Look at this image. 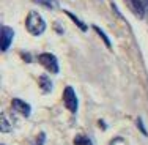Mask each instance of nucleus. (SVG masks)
Instances as JSON below:
<instances>
[{
    "label": "nucleus",
    "mask_w": 148,
    "mask_h": 145,
    "mask_svg": "<svg viewBox=\"0 0 148 145\" xmlns=\"http://www.w3.org/2000/svg\"><path fill=\"white\" fill-rule=\"evenodd\" d=\"M44 137H46V134H44V133H41L40 136L36 137V140L33 142V145H44Z\"/></svg>",
    "instance_id": "14"
},
{
    "label": "nucleus",
    "mask_w": 148,
    "mask_h": 145,
    "mask_svg": "<svg viewBox=\"0 0 148 145\" xmlns=\"http://www.w3.org/2000/svg\"><path fill=\"white\" fill-rule=\"evenodd\" d=\"M25 27H27V30H29L30 35L40 36V35L46 30V22H44L43 17L40 16V13L30 11L29 16H27V19H25Z\"/></svg>",
    "instance_id": "1"
},
{
    "label": "nucleus",
    "mask_w": 148,
    "mask_h": 145,
    "mask_svg": "<svg viewBox=\"0 0 148 145\" xmlns=\"http://www.w3.org/2000/svg\"><path fill=\"white\" fill-rule=\"evenodd\" d=\"M38 82H40V87L43 88L44 93H49V91H52V80L49 79L47 76H40Z\"/></svg>",
    "instance_id": "7"
},
{
    "label": "nucleus",
    "mask_w": 148,
    "mask_h": 145,
    "mask_svg": "<svg viewBox=\"0 0 148 145\" xmlns=\"http://www.w3.org/2000/svg\"><path fill=\"white\" fill-rule=\"evenodd\" d=\"M137 128H139L140 131H142V134H143V136H148V131L145 129V126H143L142 118H137Z\"/></svg>",
    "instance_id": "13"
},
{
    "label": "nucleus",
    "mask_w": 148,
    "mask_h": 145,
    "mask_svg": "<svg viewBox=\"0 0 148 145\" xmlns=\"http://www.w3.org/2000/svg\"><path fill=\"white\" fill-rule=\"evenodd\" d=\"M63 101H65V106L71 114H76L77 107H79V102H77V96L74 93L73 87H66L63 90Z\"/></svg>",
    "instance_id": "3"
},
{
    "label": "nucleus",
    "mask_w": 148,
    "mask_h": 145,
    "mask_svg": "<svg viewBox=\"0 0 148 145\" xmlns=\"http://www.w3.org/2000/svg\"><path fill=\"white\" fill-rule=\"evenodd\" d=\"M74 145H93L90 137L87 136H82V134H79V136L74 137Z\"/></svg>",
    "instance_id": "9"
},
{
    "label": "nucleus",
    "mask_w": 148,
    "mask_h": 145,
    "mask_svg": "<svg viewBox=\"0 0 148 145\" xmlns=\"http://www.w3.org/2000/svg\"><path fill=\"white\" fill-rule=\"evenodd\" d=\"M13 38H14V30L10 29L8 25H3L2 27V51H8Z\"/></svg>",
    "instance_id": "4"
},
{
    "label": "nucleus",
    "mask_w": 148,
    "mask_h": 145,
    "mask_svg": "<svg viewBox=\"0 0 148 145\" xmlns=\"http://www.w3.org/2000/svg\"><path fill=\"white\" fill-rule=\"evenodd\" d=\"M93 30H95V32H96V33H98V35H99V36H101V38H103V40H104V43H106V46H107V47H109V49H110V47H112V44H110V40H109V38H107V35H106V33H104V32H103V30H101V29H99V27H96V25H95V27H93Z\"/></svg>",
    "instance_id": "10"
},
{
    "label": "nucleus",
    "mask_w": 148,
    "mask_h": 145,
    "mask_svg": "<svg viewBox=\"0 0 148 145\" xmlns=\"http://www.w3.org/2000/svg\"><path fill=\"white\" fill-rule=\"evenodd\" d=\"M10 131H11V125L8 123V118L2 115V133H10Z\"/></svg>",
    "instance_id": "12"
},
{
    "label": "nucleus",
    "mask_w": 148,
    "mask_h": 145,
    "mask_svg": "<svg viewBox=\"0 0 148 145\" xmlns=\"http://www.w3.org/2000/svg\"><path fill=\"white\" fill-rule=\"evenodd\" d=\"M66 14H68V16H69V17H71V19L74 21V22H76L77 25L80 27V30H82V32H87V25H85V24H84V22H82V21H80V19H77V17L74 16L73 13H69V11H66Z\"/></svg>",
    "instance_id": "11"
},
{
    "label": "nucleus",
    "mask_w": 148,
    "mask_h": 145,
    "mask_svg": "<svg viewBox=\"0 0 148 145\" xmlns=\"http://www.w3.org/2000/svg\"><path fill=\"white\" fill-rule=\"evenodd\" d=\"M38 62L41 63V65L44 66L47 71L57 74L60 71L58 68V62H57V57H55L54 54H49V52H44V54H40L38 55Z\"/></svg>",
    "instance_id": "2"
},
{
    "label": "nucleus",
    "mask_w": 148,
    "mask_h": 145,
    "mask_svg": "<svg viewBox=\"0 0 148 145\" xmlns=\"http://www.w3.org/2000/svg\"><path fill=\"white\" fill-rule=\"evenodd\" d=\"M35 3H40V5L46 6V8H51V10H57L58 8V2L57 0H33Z\"/></svg>",
    "instance_id": "8"
},
{
    "label": "nucleus",
    "mask_w": 148,
    "mask_h": 145,
    "mask_svg": "<svg viewBox=\"0 0 148 145\" xmlns=\"http://www.w3.org/2000/svg\"><path fill=\"white\" fill-rule=\"evenodd\" d=\"M125 2L128 3L129 10H131L137 17L142 19V17L145 16V5H143L142 0H125Z\"/></svg>",
    "instance_id": "6"
},
{
    "label": "nucleus",
    "mask_w": 148,
    "mask_h": 145,
    "mask_svg": "<svg viewBox=\"0 0 148 145\" xmlns=\"http://www.w3.org/2000/svg\"><path fill=\"white\" fill-rule=\"evenodd\" d=\"M11 106H13V109H14L16 112H19V114L24 115V117H29L30 112H32V107H30L29 102L19 100V98H14V100H13V102H11Z\"/></svg>",
    "instance_id": "5"
}]
</instances>
